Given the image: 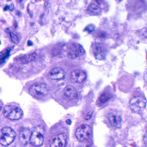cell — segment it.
<instances>
[{"instance_id": "cell-23", "label": "cell", "mask_w": 147, "mask_h": 147, "mask_svg": "<svg viewBox=\"0 0 147 147\" xmlns=\"http://www.w3.org/2000/svg\"><path fill=\"white\" fill-rule=\"evenodd\" d=\"M91 117H92V114L88 113L86 115V116L84 117V119L86 120H88L91 118Z\"/></svg>"}, {"instance_id": "cell-3", "label": "cell", "mask_w": 147, "mask_h": 147, "mask_svg": "<svg viewBox=\"0 0 147 147\" xmlns=\"http://www.w3.org/2000/svg\"><path fill=\"white\" fill-rule=\"evenodd\" d=\"M48 92L47 86L43 83H35L30 86L29 90V94L35 97H44Z\"/></svg>"}, {"instance_id": "cell-12", "label": "cell", "mask_w": 147, "mask_h": 147, "mask_svg": "<svg viewBox=\"0 0 147 147\" xmlns=\"http://www.w3.org/2000/svg\"><path fill=\"white\" fill-rule=\"evenodd\" d=\"M64 95L69 100H74L77 98L78 93L74 87L67 85L64 90Z\"/></svg>"}, {"instance_id": "cell-27", "label": "cell", "mask_w": 147, "mask_h": 147, "mask_svg": "<svg viewBox=\"0 0 147 147\" xmlns=\"http://www.w3.org/2000/svg\"><path fill=\"white\" fill-rule=\"evenodd\" d=\"M8 9H9V6L6 5V6L5 7H4V11H7V10H8Z\"/></svg>"}, {"instance_id": "cell-4", "label": "cell", "mask_w": 147, "mask_h": 147, "mask_svg": "<svg viewBox=\"0 0 147 147\" xmlns=\"http://www.w3.org/2000/svg\"><path fill=\"white\" fill-rule=\"evenodd\" d=\"M92 133V128L89 126L82 124L76 130L75 136L79 142L86 141L90 137Z\"/></svg>"}, {"instance_id": "cell-11", "label": "cell", "mask_w": 147, "mask_h": 147, "mask_svg": "<svg viewBox=\"0 0 147 147\" xmlns=\"http://www.w3.org/2000/svg\"><path fill=\"white\" fill-rule=\"evenodd\" d=\"M65 73L64 70L60 68H55L50 70L48 74V77L52 80H59L65 77Z\"/></svg>"}, {"instance_id": "cell-6", "label": "cell", "mask_w": 147, "mask_h": 147, "mask_svg": "<svg viewBox=\"0 0 147 147\" xmlns=\"http://www.w3.org/2000/svg\"><path fill=\"white\" fill-rule=\"evenodd\" d=\"M146 105V100L143 97L137 96L132 98L130 101V106L132 111L138 112L144 108Z\"/></svg>"}, {"instance_id": "cell-24", "label": "cell", "mask_w": 147, "mask_h": 147, "mask_svg": "<svg viewBox=\"0 0 147 147\" xmlns=\"http://www.w3.org/2000/svg\"><path fill=\"white\" fill-rule=\"evenodd\" d=\"M14 6L13 4H11L10 6H9V9L10 11H12V10H13V9H14Z\"/></svg>"}, {"instance_id": "cell-20", "label": "cell", "mask_w": 147, "mask_h": 147, "mask_svg": "<svg viewBox=\"0 0 147 147\" xmlns=\"http://www.w3.org/2000/svg\"><path fill=\"white\" fill-rule=\"evenodd\" d=\"M94 36L98 38H104L106 37V33L104 31H98L95 33Z\"/></svg>"}, {"instance_id": "cell-14", "label": "cell", "mask_w": 147, "mask_h": 147, "mask_svg": "<svg viewBox=\"0 0 147 147\" xmlns=\"http://www.w3.org/2000/svg\"><path fill=\"white\" fill-rule=\"evenodd\" d=\"M87 13L91 16H98L101 13L100 8L97 5L94 3L90 4L86 11Z\"/></svg>"}, {"instance_id": "cell-15", "label": "cell", "mask_w": 147, "mask_h": 147, "mask_svg": "<svg viewBox=\"0 0 147 147\" xmlns=\"http://www.w3.org/2000/svg\"><path fill=\"white\" fill-rule=\"evenodd\" d=\"M108 119L110 124L113 126H117L119 125L121 121L120 116L115 113L110 114L109 115Z\"/></svg>"}, {"instance_id": "cell-19", "label": "cell", "mask_w": 147, "mask_h": 147, "mask_svg": "<svg viewBox=\"0 0 147 147\" xmlns=\"http://www.w3.org/2000/svg\"><path fill=\"white\" fill-rule=\"evenodd\" d=\"M10 35L11 39L13 43H16V44L19 43V38H18V37L15 34H14L13 32H10Z\"/></svg>"}, {"instance_id": "cell-28", "label": "cell", "mask_w": 147, "mask_h": 147, "mask_svg": "<svg viewBox=\"0 0 147 147\" xmlns=\"http://www.w3.org/2000/svg\"><path fill=\"white\" fill-rule=\"evenodd\" d=\"M17 22H14V27L15 28H17Z\"/></svg>"}, {"instance_id": "cell-17", "label": "cell", "mask_w": 147, "mask_h": 147, "mask_svg": "<svg viewBox=\"0 0 147 147\" xmlns=\"http://www.w3.org/2000/svg\"><path fill=\"white\" fill-rule=\"evenodd\" d=\"M110 98V95L107 93L104 92L102 93L98 97V101H97V104L98 106L101 105L105 103L108 101Z\"/></svg>"}, {"instance_id": "cell-22", "label": "cell", "mask_w": 147, "mask_h": 147, "mask_svg": "<svg viewBox=\"0 0 147 147\" xmlns=\"http://www.w3.org/2000/svg\"><path fill=\"white\" fill-rule=\"evenodd\" d=\"M140 35H141V37H142V38H146V37H147V29L146 28L143 29L141 30Z\"/></svg>"}, {"instance_id": "cell-5", "label": "cell", "mask_w": 147, "mask_h": 147, "mask_svg": "<svg viewBox=\"0 0 147 147\" xmlns=\"http://www.w3.org/2000/svg\"><path fill=\"white\" fill-rule=\"evenodd\" d=\"M30 143L35 146L42 145L44 142L43 130L42 127L38 126L31 133L30 138Z\"/></svg>"}, {"instance_id": "cell-7", "label": "cell", "mask_w": 147, "mask_h": 147, "mask_svg": "<svg viewBox=\"0 0 147 147\" xmlns=\"http://www.w3.org/2000/svg\"><path fill=\"white\" fill-rule=\"evenodd\" d=\"M85 51L81 45L73 43L68 50V56L71 59H75L79 55L85 54Z\"/></svg>"}, {"instance_id": "cell-8", "label": "cell", "mask_w": 147, "mask_h": 147, "mask_svg": "<svg viewBox=\"0 0 147 147\" xmlns=\"http://www.w3.org/2000/svg\"><path fill=\"white\" fill-rule=\"evenodd\" d=\"M67 138L65 134H58L51 138L50 146V147H65L66 144Z\"/></svg>"}, {"instance_id": "cell-25", "label": "cell", "mask_w": 147, "mask_h": 147, "mask_svg": "<svg viewBox=\"0 0 147 147\" xmlns=\"http://www.w3.org/2000/svg\"><path fill=\"white\" fill-rule=\"evenodd\" d=\"M66 122L67 124L69 125H70L72 123L71 121V120L70 119H67L66 121Z\"/></svg>"}, {"instance_id": "cell-21", "label": "cell", "mask_w": 147, "mask_h": 147, "mask_svg": "<svg viewBox=\"0 0 147 147\" xmlns=\"http://www.w3.org/2000/svg\"><path fill=\"white\" fill-rule=\"evenodd\" d=\"M94 28H95V27H94V25H93V24H90V25H88L86 27L84 30L86 31L89 34H90L94 30Z\"/></svg>"}, {"instance_id": "cell-16", "label": "cell", "mask_w": 147, "mask_h": 147, "mask_svg": "<svg viewBox=\"0 0 147 147\" xmlns=\"http://www.w3.org/2000/svg\"><path fill=\"white\" fill-rule=\"evenodd\" d=\"M36 53L35 52H33L30 54L25 55L20 60V62L22 64H26L29 63L33 62L36 57Z\"/></svg>"}, {"instance_id": "cell-13", "label": "cell", "mask_w": 147, "mask_h": 147, "mask_svg": "<svg viewBox=\"0 0 147 147\" xmlns=\"http://www.w3.org/2000/svg\"><path fill=\"white\" fill-rule=\"evenodd\" d=\"M31 135V131L29 129L27 128L23 129L19 134V140L20 142L22 144H27L29 141L30 140Z\"/></svg>"}, {"instance_id": "cell-9", "label": "cell", "mask_w": 147, "mask_h": 147, "mask_svg": "<svg viewBox=\"0 0 147 147\" xmlns=\"http://www.w3.org/2000/svg\"><path fill=\"white\" fill-rule=\"evenodd\" d=\"M92 51L96 59L103 60L106 56V50L102 44L96 43L92 46Z\"/></svg>"}, {"instance_id": "cell-2", "label": "cell", "mask_w": 147, "mask_h": 147, "mask_svg": "<svg viewBox=\"0 0 147 147\" xmlns=\"http://www.w3.org/2000/svg\"><path fill=\"white\" fill-rule=\"evenodd\" d=\"M1 131L2 135L0 137V144L4 146H7L11 144L16 137L15 132L9 127L3 128Z\"/></svg>"}, {"instance_id": "cell-29", "label": "cell", "mask_w": 147, "mask_h": 147, "mask_svg": "<svg viewBox=\"0 0 147 147\" xmlns=\"http://www.w3.org/2000/svg\"><path fill=\"white\" fill-rule=\"evenodd\" d=\"M1 42L0 41V45H1Z\"/></svg>"}, {"instance_id": "cell-18", "label": "cell", "mask_w": 147, "mask_h": 147, "mask_svg": "<svg viewBox=\"0 0 147 147\" xmlns=\"http://www.w3.org/2000/svg\"><path fill=\"white\" fill-rule=\"evenodd\" d=\"M10 51L11 50L10 48H7L0 53V64H2L5 62V59L10 55Z\"/></svg>"}, {"instance_id": "cell-30", "label": "cell", "mask_w": 147, "mask_h": 147, "mask_svg": "<svg viewBox=\"0 0 147 147\" xmlns=\"http://www.w3.org/2000/svg\"><path fill=\"white\" fill-rule=\"evenodd\" d=\"M1 107H0V110H1Z\"/></svg>"}, {"instance_id": "cell-1", "label": "cell", "mask_w": 147, "mask_h": 147, "mask_svg": "<svg viewBox=\"0 0 147 147\" xmlns=\"http://www.w3.org/2000/svg\"><path fill=\"white\" fill-rule=\"evenodd\" d=\"M3 114L6 118L11 120H18L23 115L22 110L12 105H8L4 108Z\"/></svg>"}, {"instance_id": "cell-10", "label": "cell", "mask_w": 147, "mask_h": 147, "mask_svg": "<svg viewBox=\"0 0 147 147\" xmlns=\"http://www.w3.org/2000/svg\"><path fill=\"white\" fill-rule=\"evenodd\" d=\"M71 81L74 83H81L86 79V73L81 70H75L71 73L70 75Z\"/></svg>"}, {"instance_id": "cell-26", "label": "cell", "mask_w": 147, "mask_h": 147, "mask_svg": "<svg viewBox=\"0 0 147 147\" xmlns=\"http://www.w3.org/2000/svg\"><path fill=\"white\" fill-rule=\"evenodd\" d=\"M27 45L28 46H33V43L31 41L29 40L27 42Z\"/></svg>"}]
</instances>
